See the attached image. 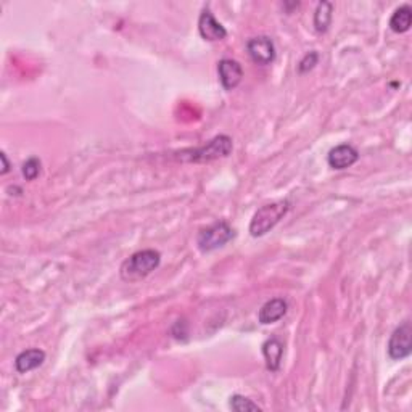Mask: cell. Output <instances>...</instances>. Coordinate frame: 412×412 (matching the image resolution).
I'll use <instances>...</instances> for the list:
<instances>
[{
  "label": "cell",
  "instance_id": "obj_17",
  "mask_svg": "<svg viewBox=\"0 0 412 412\" xmlns=\"http://www.w3.org/2000/svg\"><path fill=\"white\" fill-rule=\"evenodd\" d=\"M317 62H319V53H317L316 51H311L310 53H306L298 65V73L300 74L310 73V71L316 67Z\"/></svg>",
  "mask_w": 412,
  "mask_h": 412
},
{
  "label": "cell",
  "instance_id": "obj_16",
  "mask_svg": "<svg viewBox=\"0 0 412 412\" xmlns=\"http://www.w3.org/2000/svg\"><path fill=\"white\" fill-rule=\"evenodd\" d=\"M41 168L42 163L37 157H31L29 160H26L23 164V175L26 180H34L41 174Z\"/></svg>",
  "mask_w": 412,
  "mask_h": 412
},
{
  "label": "cell",
  "instance_id": "obj_18",
  "mask_svg": "<svg viewBox=\"0 0 412 412\" xmlns=\"http://www.w3.org/2000/svg\"><path fill=\"white\" fill-rule=\"evenodd\" d=\"M0 160H2V163H4L2 174H7L10 171V164H8V160H7V155H5V152L0 153Z\"/></svg>",
  "mask_w": 412,
  "mask_h": 412
},
{
  "label": "cell",
  "instance_id": "obj_2",
  "mask_svg": "<svg viewBox=\"0 0 412 412\" xmlns=\"http://www.w3.org/2000/svg\"><path fill=\"white\" fill-rule=\"evenodd\" d=\"M234 144L229 135H216L203 147L194 148V150H184L179 153V160L189 163H208L219 160V158L229 157L232 152Z\"/></svg>",
  "mask_w": 412,
  "mask_h": 412
},
{
  "label": "cell",
  "instance_id": "obj_12",
  "mask_svg": "<svg viewBox=\"0 0 412 412\" xmlns=\"http://www.w3.org/2000/svg\"><path fill=\"white\" fill-rule=\"evenodd\" d=\"M282 354H284V345L279 338H276V337L267 338L266 342L263 343V356H265V359H266L267 371L277 372L280 369Z\"/></svg>",
  "mask_w": 412,
  "mask_h": 412
},
{
  "label": "cell",
  "instance_id": "obj_10",
  "mask_svg": "<svg viewBox=\"0 0 412 412\" xmlns=\"http://www.w3.org/2000/svg\"><path fill=\"white\" fill-rule=\"evenodd\" d=\"M287 310L288 305L284 298H272L261 306L260 312H258V321H260L263 326L274 324L287 314Z\"/></svg>",
  "mask_w": 412,
  "mask_h": 412
},
{
  "label": "cell",
  "instance_id": "obj_6",
  "mask_svg": "<svg viewBox=\"0 0 412 412\" xmlns=\"http://www.w3.org/2000/svg\"><path fill=\"white\" fill-rule=\"evenodd\" d=\"M246 51H248L253 62L261 65V67L271 65L276 60V46H274L271 37L267 36L253 37V39L246 42Z\"/></svg>",
  "mask_w": 412,
  "mask_h": 412
},
{
  "label": "cell",
  "instance_id": "obj_5",
  "mask_svg": "<svg viewBox=\"0 0 412 412\" xmlns=\"http://www.w3.org/2000/svg\"><path fill=\"white\" fill-rule=\"evenodd\" d=\"M412 328L409 322L401 324V326L392 333L388 342V356L394 361L408 358L412 351Z\"/></svg>",
  "mask_w": 412,
  "mask_h": 412
},
{
  "label": "cell",
  "instance_id": "obj_15",
  "mask_svg": "<svg viewBox=\"0 0 412 412\" xmlns=\"http://www.w3.org/2000/svg\"><path fill=\"white\" fill-rule=\"evenodd\" d=\"M229 408L237 412H248V411H261V406H258L255 401L241 397V394H234L229 398Z\"/></svg>",
  "mask_w": 412,
  "mask_h": 412
},
{
  "label": "cell",
  "instance_id": "obj_11",
  "mask_svg": "<svg viewBox=\"0 0 412 412\" xmlns=\"http://www.w3.org/2000/svg\"><path fill=\"white\" fill-rule=\"evenodd\" d=\"M46 361V353L39 348H31L26 351H21V353L16 356L15 359V369L20 373H26L41 367Z\"/></svg>",
  "mask_w": 412,
  "mask_h": 412
},
{
  "label": "cell",
  "instance_id": "obj_7",
  "mask_svg": "<svg viewBox=\"0 0 412 412\" xmlns=\"http://www.w3.org/2000/svg\"><path fill=\"white\" fill-rule=\"evenodd\" d=\"M218 73H219V81H221L222 87L226 91H234L235 87L244 79V68L239 62L230 58H224L218 63Z\"/></svg>",
  "mask_w": 412,
  "mask_h": 412
},
{
  "label": "cell",
  "instance_id": "obj_8",
  "mask_svg": "<svg viewBox=\"0 0 412 412\" xmlns=\"http://www.w3.org/2000/svg\"><path fill=\"white\" fill-rule=\"evenodd\" d=\"M199 31L205 41L218 42L227 37V29L214 18L210 10L205 8L199 18Z\"/></svg>",
  "mask_w": 412,
  "mask_h": 412
},
{
  "label": "cell",
  "instance_id": "obj_14",
  "mask_svg": "<svg viewBox=\"0 0 412 412\" xmlns=\"http://www.w3.org/2000/svg\"><path fill=\"white\" fill-rule=\"evenodd\" d=\"M333 15V5L331 2H319L314 12V29L324 34L328 31V26L332 23Z\"/></svg>",
  "mask_w": 412,
  "mask_h": 412
},
{
  "label": "cell",
  "instance_id": "obj_13",
  "mask_svg": "<svg viewBox=\"0 0 412 412\" xmlns=\"http://www.w3.org/2000/svg\"><path fill=\"white\" fill-rule=\"evenodd\" d=\"M412 23V10L409 5H403L394 10V13L390 18V29L397 34H403V32H408L411 29Z\"/></svg>",
  "mask_w": 412,
  "mask_h": 412
},
{
  "label": "cell",
  "instance_id": "obj_4",
  "mask_svg": "<svg viewBox=\"0 0 412 412\" xmlns=\"http://www.w3.org/2000/svg\"><path fill=\"white\" fill-rule=\"evenodd\" d=\"M234 229L226 221H218L201 230L199 237H197V245H199V248L203 253L214 251L229 244L234 239Z\"/></svg>",
  "mask_w": 412,
  "mask_h": 412
},
{
  "label": "cell",
  "instance_id": "obj_9",
  "mask_svg": "<svg viewBox=\"0 0 412 412\" xmlns=\"http://www.w3.org/2000/svg\"><path fill=\"white\" fill-rule=\"evenodd\" d=\"M358 160H359V152L356 150L353 145H348V144L337 145L335 148H332L327 155L328 166L333 169H338V171H342V169H346V168H351Z\"/></svg>",
  "mask_w": 412,
  "mask_h": 412
},
{
  "label": "cell",
  "instance_id": "obj_3",
  "mask_svg": "<svg viewBox=\"0 0 412 412\" xmlns=\"http://www.w3.org/2000/svg\"><path fill=\"white\" fill-rule=\"evenodd\" d=\"M290 210V203L287 200L284 201H274L269 205L261 206L260 210L255 213L251 222H250V235L251 237H263L269 230H272L284 219L285 214Z\"/></svg>",
  "mask_w": 412,
  "mask_h": 412
},
{
  "label": "cell",
  "instance_id": "obj_1",
  "mask_svg": "<svg viewBox=\"0 0 412 412\" xmlns=\"http://www.w3.org/2000/svg\"><path fill=\"white\" fill-rule=\"evenodd\" d=\"M161 263V255L157 250H142L134 253L121 265L119 274L121 279L126 282H137V280L145 279L147 276L158 269Z\"/></svg>",
  "mask_w": 412,
  "mask_h": 412
}]
</instances>
